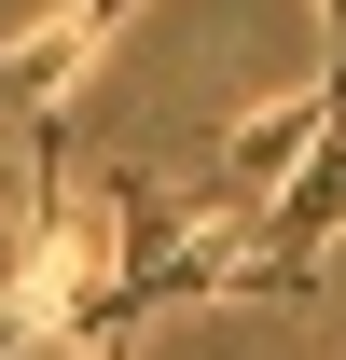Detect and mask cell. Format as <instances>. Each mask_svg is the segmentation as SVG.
Returning a JSON list of instances; mask_svg holds the SVG:
<instances>
[{
    "label": "cell",
    "mask_w": 346,
    "mask_h": 360,
    "mask_svg": "<svg viewBox=\"0 0 346 360\" xmlns=\"http://www.w3.org/2000/svg\"><path fill=\"white\" fill-rule=\"evenodd\" d=\"M125 14H139V0H70L56 28H28V42L0 56V111H28V125H42L56 97H70V84H84V70H97V56L125 42Z\"/></svg>",
    "instance_id": "1"
},
{
    "label": "cell",
    "mask_w": 346,
    "mask_h": 360,
    "mask_svg": "<svg viewBox=\"0 0 346 360\" xmlns=\"http://www.w3.org/2000/svg\"><path fill=\"white\" fill-rule=\"evenodd\" d=\"M319 97L346 111V0H319Z\"/></svg>",
    "instance_id": "2"
}]
</instances>
